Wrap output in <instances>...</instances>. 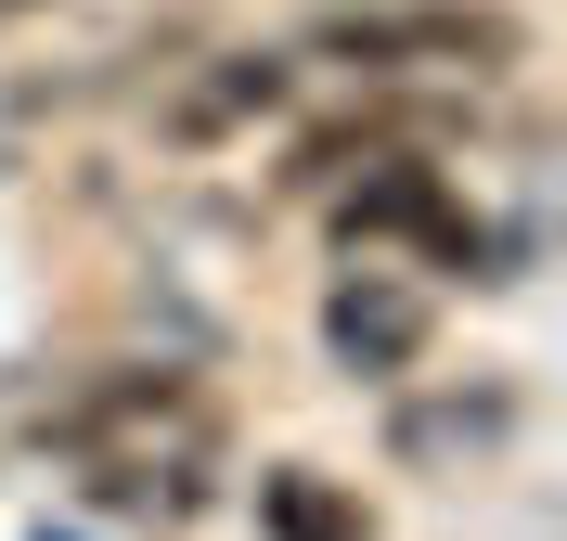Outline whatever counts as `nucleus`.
Instances as JSON below:
<instances>
[{
    "label": "nucleus",
    "mask_w": 567,
    "mask_h": 541,
    "mask_svg": "<svg viewBox=\"0 0 567 541\" xmlns=\"http://www.w3.org/2000/svg\"><path fill=\"white\" fill-rule=\"evenodd\" d=\"M310 65L336 77H503L529 65V27L503 0H349L310 27Z\"/></svg>",
    "instance_id": "obj_2"
},
{
    "label": "nucleus",
    "mask_w": 567,
    "mask_h": 541,
    "mask_svg": "<svg viewBox=\"0 0 567 541\" xmlns=\"http://www.w3.org/2000/svg\"><path fill=\"white\" fill-rule=\"evenodd\" d=\"M425 335H439V296H425L413 271H336V284H322V348H336V374H361V387L413 374Z\"/></svg>",
    "instance_id": "obj_4"
},
{
    "label": "nucleus",
    "mask_w": 567,
    "mask_h": 541,
    "mask_svg": "<svg viewBox=\"0 0 567 541\" xmlns=\"http://www.w3.org/2000/svg\"><path fill=\"white\" fill-rule=\"evenodd\" d=\"M284 91H297V65H284V52H219V65L168 104V129H181V143H219V129H258V116H284Z\"/></svg>",
    "instance_id": "obj_5"
},
{
    "label": "nucleus",
    "mask_w": 567,
    "mask_h": 541,
    "mask_svg": "<svg viewBox=\"0 0 567 541\" xmlns=\"http://www.w3.org/2000/svg\"><path fill=\"white\" fill-rule=\"evenodd\" d=\"M425 143V116H322V129H297V168L284 180H310V194H336L349 168H374V155Z\"/></svg>",
    "instance_id": "obj_6"
},
{
    "label": "nucleus",
    "mask_w": 567,
    "mask_h": 541,
    "mask_svg": "<svg viewBox=\"0 0 567 541\" xmlns=\"http://www.w3.org/2000/svg\"><path fill=\"white\" fill-rule=\"evenodd\" d=\"M258 529L271 541H361V503L336 477H310V465H271L258 477Z\"/></svg>",
    "instance_id": "obj_7"
},
{
    "label": "nucleus",
    "mask_w": 567,
    "mask_h": 541,
    "mask_svg": "<svg viewBox=\"0 0 567 541\" xmlns=\"http://www.w3.org/2000/svg\"><path fill=\"white\" fill-rule=\"evenodd\" d=\"M0 13H27V0H0Z\"/></svg>",
    "instance_id": "obj_8"
},
{
    "label": "nucleus",
    "mask_w": 567,
    "mask_h": 541,
    "mask_svg": "<svg viewBox=\"0 0 567 541\" xmlns=\"http://www.w3.org/2000/svg\"><path fill=\"white\" fill-rule=\"evenodd\" d=\"M52 451H65L104 503H194V477H207L219 451V399L194 387V374H168V361H116V374H91V387L52 413Z\"/></svg>",
    "instance_id": "obj_1"
},
{
    "label": "nucleus",
    "mask_w": 567,
    "mask_h": 541,
    "mask_svg": "<svg viewBox=\"0 0 567 541\" xmlns=\"http://www.w3.org/2000/svg\"><path fill=\"white\" fill-rule=\"evenodd\" d=\"M336 232H349V246H425L439 271H477V258H491L477 207H464L425 155H374V168H349V180H336Z\"/></svg>",
    "instance_id": "obj_3"
}]
</instances>
